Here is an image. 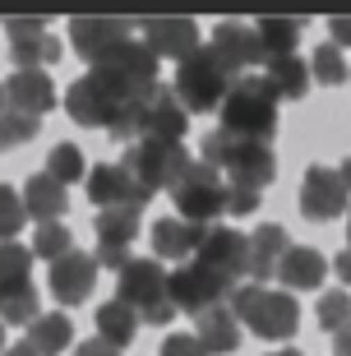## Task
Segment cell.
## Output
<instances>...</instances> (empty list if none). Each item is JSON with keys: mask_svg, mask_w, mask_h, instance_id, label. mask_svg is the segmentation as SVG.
Instances as JSON below:
<instances>
[{"mask_svg": "<svg viewBox=\"0 0 351 356\" xmlns=\"http://www.w3.org/2000/svg\"><path fill=\"white\" fill-rule=\"evenodd\" d=\"M199 162H209L231 190H254V195H259L263 185H273V176H277V158H273V148H268V144L231 139V134H222V130L204 134Z\"/></svg>", "mask_w": 351, "mask_h": 356, "instance_id": "1", "label": "cell"}, {"mask_svg": "<svg viewBox=\"0 0 351 356\" xmlns=\"http://www.w3.org/2000/svg\"><path fill=\"white\" fill-rule=\"evenodd\" d=\"M277 97L273 83L263 79V74H240V79L227 88L222 97V134H231V139H254V144H268L277 130Z\"/></svg>", "mask_w": 351, "mask_h": 356, "instance_id": "2", "label": "cell"}, {"mask_svg": "<svg viewBox=\"0 0 351 356\" xmlns=\"http://www.w3.org/2000/svg\"><path fill=\"white\" fill-rule=\"evenodd\" d=\"M227 310H231L254 338H263V343H286V338L300 329L296 296H291V291L259 287V282H240V287L227 296Z\"/></svg>", "mask_w": 351, "mask_h": 356, "instance_id": "3", "label": "cell"}, {"mask_svg": "<svg viewBox=\"0 0 351 356\" xmlns=\"http://www.w3.org/2000/svg\"><path fill=\"white\" fill-rule=\"evenodd\" d=\"M231 83H236L231 70L213 56V47H199V51H190L181 60L171 92H176V102H181L185 111L204 116V111H218V106H222V97H227V88H231Z\"/></svg>", "mask_w": 351, "mask_h": 356, "instance_id": "4", "label": "cell"}, {"mask_svg": "<svg viewBox=\"0 0 351 356\" xmlns=\"http://www.w3.org/2000/svg\"><path fill=\"white\" fill-rule=\"evenodd\" d=\"M130 102H134V92H125L120 83H111L106 74H97V70H88L83 79H74L65 88V111H70L74 125H83V130H111Z\"/></svg>", "mask_w": 351, "mask_h": 356, "instance_id": "5", "label": "cell"}, {"mask_svg": "<svg viewBox=\"0 0 351 356\" xmlns=\"http://www.w3.org/2000/svg\"><path fill=\"white\" fill-rule=\"evenodd\" d=\"M116 301L130 305L134 315L143 324H171L176 319V305L167 296V268L157 264V259H130V264L120 268V282H116Z\"/></svg>", "mask_w": 351, "mask_h": 356, "instance_id": "6", "label": "cell"}, {"mask_svg": "<svg viewBox=\"0 0 351 356\" xmlns=\"http://www.w3.org/2000/svg\"><path fill=\"white\" fill-rule=\"evenodd\" d=\"M42 315L33 287V250L19 241H0V324H33Z\"/></svg>", "mask_w": 351, "mask_h": 356, "instance_id": "7", "label": "cell"}, {"mask_svg": "<svg viewBox=\"0 0 351 356\" xmlns=\"http://www.w3.org/2000/svg\"><path fill=\"white\" fill-rule=\"evenodd\" d=\"M171 199H176V209H181L185 222H199L209 227L222 209H227V181L213 172L209 162H185V172L171 181Z\"/></svg>", "mask_w": 351, "mask_h": 356, "instance_id": "8", "label": "cell"}, {"mask_svg": "<svg viewBox=\"0 0 351 356\" xmlns=\"http://www.w3.org/2000/svg\"><path fill=\"white\" fill-rule=\"evenodd\" d=\"M185 162H190L185 144H153V139H139V144L125 148L120 167L130 172V181L139 185L143 195L153 199L157 190H171V181L185 172Z\"/></svg>", "mask_w": 351, "mask_h": 356, "instance_id": "9", "label": "cell"}, {"mask_svg": "<svg viewBox=\"0 0 351 356\" xmlns=\"http://www.w3.org/2000/svg\"><path fill=\"white\" fill-rule=\"evenodd\" d=\"M185 130H190V111L176 102V92H171L167 83L157 79L153 88L134 102V144H139V134L153 139V144H181Z\"/></svg>", "mask_w": 351, "mask_h": 356, "instance_id": "10", "label": "cell"}, {"mask_svg": "<svg viewBox=\"0 0 351 356\" xmlns=\"http://www.w3.org/2000/svg\"><path fill=\"white\" fill-rule=\"evenodd\" d=\"M195 264L209 268L213 277H222L227 287H240L250 277V236H240L231 227H209L204 245L195 250Z\"/></svg>", "mask_w": 351, "mask_h": 356, "instance_id": "11", "label": "cell"}, {"mask_svg": "<svg viewBox=\"0 0 351 356\" xmlns=\"http://www.w3.org/2000/svg\"><path fill=\"white\" fill-rule=\"evenodd\" d=\"M231 291L236 287H227L209 268H199L195 259H190V264H176V273H167V296H171V305H176V315H181V310L185 315H204L213 305H227Z\"/></svg>", "mask_w": 351, "mask_h": 356, "instance_id": "12", "label": "cell"}, {"mask_svg": "<svg viewBox=\"0 0 351 356\" xmlns=\"http://www.w3.org/2000/svg\"><path fill=\"white\" fill-rule=\"evenodd\" d=\"M92 70H97V74H106L111 83H120L125 92H134V97H139V92H148L157 83V56L148 51L139 38L111 47L102 60H92Z\"/></svg>", "mask_w": 351, "mask_h": 356, "instance_id": "13", "label": "cell"}, {"mask_svg": "<svg viewBox=\"0 0 351 356\" xmlns=\"http://www.w3.org/2000/svg\"><path fill=\"white\" fill-rule=\"evenodd\" d=\"M347 209H351V195H347V185H342V176L333 167H310L305 181H300V213L310 222H333Z\"/></svg>", "mask_w": 351, "mask_h": 356, "instance_id": "14", "label": "cell"}, {"mask_svg": "<svg viewBox=\"0 0 351 356\" xmlns=\"http://www.w3.org/2000/svg\"><path fill=\"white\" fill-rule=\"evenodd\" d=\"M47 287L60 305H83L97 287V259L83 250H70L60 254L56 264H47Z\"/></svg>", "mask_w": 351, "mask_h": 356, "instance_id": "15", "label": "cell"}, {"mask_svg": "<svg viewBox=\"0 0 351 356\" xmlns=\"http://www.w3.org/2000/svg\"><path fill=\"white\" fill-rule=\"evenodd\" d=\"M83 190H88V204H97V209H134L139 213L143 204H148V195H143L139 185L130 181V172L116 167V162L92 167L88 181H83Z\"/></svg>", "mask_w": 351, "mask_h": 356, "instance_id": "16", "label": "cell"}, {"mask_svg": "<svg viewBox=\"0 0 351 356\" xmlns=\"http://www.w3.org/2000/svg\"><path fill=\"white\" fill-rule=\"evenodd\" d=\"M213 56H218L222 65L231 70V79H240L250 65H259L263 60V47H259V33L250 24H236V19H227V24L213 28Z\"/></svg>", "mask_w": 351, "mask_h": 356, "instance_id": "17", "label": "cell"}, {"mask_svg": "<svg viewBox=\"0 0 351 356\" xmlns=\"http://www.w3.org/2000/svg\"><path fill=\"white\" fill-rule=\"evenodd\" d=\"M143 47L167 60H185L190 51H199V24L195 19H139Z\"/></svg>", "mask_w": 351, "mask_h": 356, "instance_id": "18", "label": "cell"}, {"mask_svg": "<svg viewBox=\"0 0 351 356\" xmlns=\"http://www.w3.org/2000/svg\"><path fill=\"white\" fill-rule=\"evenodd\" d=\"M5 106L10 111H24V116L42 120L56 106V83L47 70H14L10 83H5Z\"/></svg>", "mask_w": 351, "mask_h": 356, "instance_id": "19", "label": "cell"}, {"mask_svg": "<svg viewBox=\"0 0 351 356\" xmlns=\"http://www.w3.org/2000/svg\"><path fill=\"white\" fill-rule=\"evenodd\" d=\"M134 38V19H74L70 24V42L79 47L83 60H102L111 47Z\"/></svg>", "mask_w": 351, "mask_h": 356, "instance_id": "20", "label": "cell"}, {"mask_svg": "<svg viewBox=\"0 0 351 356\" xmlns=\"http://www.w3.org/2000/svg\"><path fill=\"white\" fill-rule=\"evenodd\" d=\"M209 227L185 222V218H157L153 222V259H176V264H190V254L204 245Z\"/></svg>", "mask_w": 351, "mask_h": 356, "instance_id": "21", "label": "cell"}, {"mask_svg": "<svg viewBox=\"0 0 351 356\" xmlns=\"http://www.w3.org/2000/svg\"><path fill=\"white\" fill-rule=\"evenodd\" d=\"M291 250V236H286V227L277 222H263L254 236H250V277L254 282H273L277 277V264H282V254Z\"/></svg>", "mask_w": 351, "mask_h": 356, "instance_id": "22", "label": "cell"}, {"mask_svg": "<svg viewBox=\"0 0 351 356\" xmlns=\"http://www.w3.org/2000/svg\"><path fill=\"white\" fill-rule=\"evenodd\" d=\"M195 338L209 356H231L240 347V319L227 305H213V310L195 315Z\"/></svg>", "mask_w": 351, "mask_h": 356, "instance_id": "23", "label": "cell"}, {"mask_svg": "<svg viewBox=\"0 0 351 356\" xmlns=\"http://www.w3.org/2000/svg\"><path fill=\"white\" fill-rule=\"evenodd\" d=\"M324 273H328V259L314 245H291L277 264V282H286V291H314L324 287Z\"/></svg>", "mask_w": 351, "mask_h": 356, "instance_id": "24", "label": "cell"}, {"mask_svg": "<svg viewBox=\"0 0 351 356\" xmlns=\"http://www.w3.org/2000/svg\"><path fill=\"white\" fill-rule=\"evenodd\" d=\"M65 209H70V190L60 181H51L47 172H38L33 181L24 185V213H28V218H38V227L60 222Z\"/></svg>", "mask_w": 351, "mask_h": 356, "instance_id": "25", "label": "cell"}, {"mask_svg": "<svg viewBox=\"0 0 351 356\" xmlns=\"http://www.w3.org/2000/svg\"><path fill=\"white\" fill-rule=\"evenodd\" d=\"M28 347L38 356H60L70 343H74V324H70L60 310H51V315H38L33 324H28Z\"/></svg>", "mask_w": 351, "mask_h": 356, "instance_id": "26", "label": "cell"}, {"mask_svg": "<svg viewBox=\"0 0 351 356\" xmlns=\"http://www.w3.org/2000/svg\"><path fill=\"white\" fill-rule=\"evenodd\" d=\"M92 227H97V245L102 250H130L134 236H139V213L134 209H97Z\"/></svg>", "mask_w": 351, "mask_h": 356, "instance_id": "27", "label": "cell"}, {"mask_svg": "<svg viewBox=\"0 0 351 356\" xmlns=\"http://www.w3.org/2000/svg\"><path fill=\"white\" fill-rule=\"evenodd\" d=\"M134 333H139V315H134L130 305L106 301L102 310H97V338H102V343H111L116 352L134 343Z\"/></svg>", "mask_w": 351, "mask_h": 356, "instance_id": "28", "label": "cell"}, {"mask_svg": "<svg viewBox=\"0 0 351 356\" xmlns=\"http://www.w3.org/2000/svg\"><path fill=\"white\" fill-rule=\"evenodd\" d=\"M263 79L273 83L277 97H305V88H310V70H305L300 56H268V74H263Z\"/></svg>", "mask_w": 351, "mask_h": 356, "instance_id": "29", "label": "cell"}, {"mask_svg": "<svg viewBox=\"0 0 351 356\" xmlns=\"http://www.w3.org/2000/svg\"><path fill=\"white\" fill-rule=\"evenodd\" d=\"M259 47H263V60L268 56H296V42L300 33H305V24L300 19H259Z\"/></svg>", "mask_w": 351, "mask_h": 356, "instance_id": "30", "label": "cell"}, {"mask_svg": "<svg viewBox=\"0 0 351 356\" xmlns=\"http://www.w3.org/2000/svg\"><path fill=\"white\" fill-rule=\"evenodd\" d=\"M33 259H47V264H56L60 254H70L74 250V236H70V227L65 222H47V227H38V236H33Z\"/></svg>", "mask_w": 351, "mask_h": 356, "instance_id": "31", "label": "cell"}, {"mask_svg": "<svg viewBox=\"0 0 351 356\" xmlns=\"http://www.w3.org/2000/svg\"><path fill=\"white\" fill-rule=\"evenodd\" d=\"M10 56H14V65H19V70H38L42 60H47V65L60 60V42H56L51 33H42V38H33V42H14Z\"/></svg>", "mask_w": 351, "mask_h": 356, "instance_id": "32", "label": "cell"}, {"mask_svg": "<svg viewBox=\"0 0 351 356\" xmlns=\"http://www.w3.org/2000/svg\"><path fill=\"white\" fill-rule=\"evenodd\" d=\"M310 79H314V83H328V88L347 79V60H342V47H333V42L314 47V56H310Z\"/></svg>", "mask_w": 351, "mask_h": 356, "instance_id": "33", "label": "cell"}, {"mask_svg": "<svg viewBox=\"0 0 351 356\" xmlns=\"http://www.w3.org/2000/svg\"><path fill=\"white\" fill-rule=\"evenodd\" d=\"M47 176H51V181H60V185L83 181V153H79L74 144H56L51 158H47Z\"/></svg>", "mask_w": 351, "mask_h": 356, "instance_id": "34", "label": "cell"}, {"mask_svg": "<svg viewBox=\"0 0 351 356\" xmlns=\"http://www.w3.org/2000/svg\"><path fill=\"white\" fill-rule=\"evenodd\" d=\"M28 213H24V195L14 190V185L0 181V241H14L19 232H24Z\"/></svg>", "mask_w": 351, "mask_h": 356, "instance_id": "35", "label": "cell"}, {"mask_svg": "<svg viewBox=\"0 0 351 356\" xmlns=\"http://www.w3.org/2000/svg\"><path fill=\"white\" fill-rule=\"evenodd\" d=\"M319 324H324L328 333H338V329H347L351 324V296H347V287H333V291H324L319 296Z\"/></svg>", "mask_w": 351, "mask_h": 356, "instance_id": "36", "label": "cell"}, {"mask_svg": "<svg viewBox=\"0 0 351 356\" xmlns=\"http://www.w3.org/2000/svg\"><path fill=\"white\" fill-rule=\"evenodd\" d=\"M42 134V120H33V116H24V111H0V144L10 148V144H33Z\"/></svg>", "mask_w": 351, "mask_h": 356, "instance_id": "37", "label": "cell"}, {"mask_svg": "<svg viewBox=\"0 0 351 356\" xmlns=\"http://www.w3.org/2000/svg\"><path fill=\"white\" fill-rule=\"evenodd\" d=\"M157 356H209V352L199 347L195 333H171L167 343H162V352H157Z\"/></svg>", "mask_w": 351, "mask_h": 356, "instance_id": "38", "label": "cell"}, {"mask_svg": "<svg viewBox=\"0 0 351 356\" xmlns=\"http://www.w3.org/2000/svg\"><path fill=\"white\" fill-rule=\"evenodd\" d=\"M5 33H10V47H14V42L42 38V33H47V24H42V19H10V24H5Z\"/></svg>", "mask_w": 351, "mask_h": 356, "instance_id": "39", "label": "cell"}, {"mask_svg": "<svg viewBox=\"0 0 351 356\" xmlns=\"http://www.w3.org/2000/svg\"><path fill=\"white\" fill-rule=\"evenodd\" d=\"M259 209V195H254V190H231V185H227V209L222 213H254Z\"/></svg>", "mask_w": 351, "mask_h": 356, "instance_id": "40", "label": "cell"}, {"mask_svg": "<svg viewBox=\"0 0 351 356\" xmlns=\"http://www.w3.org/2000/svg\"><path fill=\"white\" fill-rule=\"evenodd\" d=\"M328 33H333V47H351V14L328 19Z\"/></svg>", "mask_w": 351, "mask_h": 356, "instance_id": "41", "label": "cell"}, {"mask_svg": "<svg viewBox=\"0 0 351 356\" xmlns=\"http://www.w3.org/2000/svg\"><path fill=\"white\" fill-rule=\"evenodd\" d=\"M74 356H120V352H116V347H111V343H102V338H83Z\"/></svg>", "mask_w": 351, "mask_h": 356, "instance_id": "42", "label": "cell"}, {"mask_svg": "<svg viewBox=\"0 0 351 356\" xmlns=\"http://www.w3.org/2000/svg\"><path fill=\"white\" fill-rule=\"evenodd\" d=\"M333 268H338L342 287H347V282H351V250H347V245H342V250H338V259H333Z\"/></svg>", "mask_w": 351, "mask_h": 356, "instance_id": "43", "label": "cell"}, {"mask_svg": "<svg viewBox=\"0 0 351 356\" xmlns=\"http://www.w3.org/2000/svg\"><path fill=\"white\" fill-rule=\"evenodd\" d=\"M333 356H351V324L333 333Z\"/></svg>", "mask_w": 351, "mask_h": 356, "instance_id": "44", "label": "cell"}, {"mask_svg": "<svg viewBox=\"0 0 351 356\" xmlns=\"http://www.w3.org/2000/svg\"><path fill=\"white\" fill-rule=\"evenodd\" d=\"M5 356H38V352H33V347H28V343H14V347H10V352H5Z\"/></svg>", "mask_w": 351, "mask_h": 356, "instance_id": "45", "label": "cell"}, {"mask_svg": "<svg viewBox=\"0 0 351 356\" xmlns=\"http://www.w3.org/2000/svg\"><path fill=\"white\" fill-rule=\"evenodd\" d=\"M338 176H342V185H347V195H351V158H347V162L338 167Z\"/></svg>", "mask_w": 351, "mask_h": 356, "instance_id": "46", "label": "cell"}, {"mask_svg": "<svg viewBox=\"0 0 351 356\" xmlns=\"http://www.w3.org/2000/svg\"><path fill=\"white\" fill-rule=\"evenodd\" d=\"M268 356H305V352H296V347H282V352H268Z\"/></svg>", "mask_w": 351, "mask_h": 356, "instance_id": "47", "label": "cell"}, {"mask_svg": "<svg viewBox=\"0 0 351 356\" xmlns=\"http://www.w3.org/2000/svg\"><path fill=\"white\" fill-rule=\"evenodd\" d=\"M347 250H351V213H347Z\"/></svg>", "mask_w": 351, "mask_h": 356, "instance_id": "48", "label": "cell"}, {"mask_svg": "<svg viewBox=\"0 0 351 356\" xmlns=\"http://www.w3.org/2000/svg\"><path fill=\"white\" fill-rule=\"evenodd\" d=\"M0 356H5V324H0Z\"/></svg>", "mask_w": 351, "mask_h": 356, "instance_id": "49", "label": "cell"}, {"mask_svg": "<svg viewBox=\"0 0 351 356\" xmlns=\"http://www.w3.org/2000/svg\"><path fill=\"white\" fill-rule=\"evenodd\" d=\"M0 111H5V83H0Z\"/></svg>", "mask_w": 351, "mask_h": 356, "instance_id": "50", "label": "cell"}, {"mask_svg": "<svg viewBox=\"0 0 351 356\" xmlns=\"http://www.w3.org/2000/svg\"><path fill=\"white\" fill-rule=\"evenodd\" d=\"M347 79H351V65H347Z\"/></svg>", "mask_w": 351, "mask_h": 356, "instance_id": "51", "label": "cell"}, {"mask_svg": "<svg viewBox=\"0 0 351 356\" xmlns=\"http://www.w3.org/2000/svg\"><path fill=\"white\" fill-rule=\"evenodd\" d=\"M0 153H5V144H0Z\"/></svg>", "mask_w": 351, "mask_h": 356, "instance_id": "52", "label": "cell"}]
</instances>
